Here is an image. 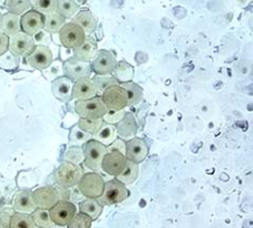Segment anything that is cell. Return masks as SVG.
<instances>
[{"mask_svg":"<svg viewBox=\"0 0 253 228\" xmlns=\"http://www.w3.org/2000/svg\"><path fill=\"white\" fill-rule=\"evenodd\" d=\"M83 175H84V170L80 165L64 161L56 169L54 178L58 186H62L64 188H73L78 185Z\"/></svg>","mask_w":253,"mask_h":228,"instance_id":"obj_1","label":"cell"},{"mask_svg":"<svg viewBox=\"0 0 253 228\" xmlns=\"http://www.w3.org/2000/svg\"><path fill=\"white\" fill-rule=\"evenodd\" d=\"M84 152V164L87 168L94 172L102 169V161L106 154V146L97 140L90 138L83 145Z\"/></svg>","mask_w":253,"mask_h":228,"instance_id":"obj_2","label":"cell"},{"mask_svg":"<svg viewBox=\"0 0 253 228\" xmlns=\"http://www.w3.org/2000/svg\"><path fill=\"white\" fill-rule=\"evenodd\" d=\"M129 196V191L126 185L116 178L105 183L103 194L98 197L97 200L103 206H111L115 204H120L124 201Z\"/></svg>","mask_w":253,"mask_h":228,"instance_id":"obj_3","label":"cell"},{"mask_svg":"<svg viewBox=\"0 0 253 228\" xmlns=\"http://www.w3.org/2000/svg\"><path fill=\"white\" fill-rule=\"evenodd\" d=\"M75 112L81 118L98 119V118H103L104 114L107 112V108L100 96H95L89 99L77 100L75 104Z\"/></svg>","mask_w":253,"mask_h":228,"instance_id":"obj_4","label":"cell"},{"mask_svg":"<svg viewBox=\"0 0 253 228\" xmlns=\"http://www.w3.org/2000/svg\"><path fill=\"white\" fill-rule=\"evenodd\" d=\"M77 186L81 194L85 196L86 198L97 199L103 194L104 187H105V181L96 172L87 173L83 175Z\"/></svg>","mask_w":253,"mask_h":228,"instance_id":"obj_5","label":"cell"},{"mask_svg":"<svg viewBox=\"0 0 253 228\" xmlns=\"http://www.w3.org/2000/svg\"><path fill=\"white\" fill-rule=\"evenodd\" d=\"M100 98L106 108L111 111H123L125 107H127V95L120 84L108 87L100 95Z\"/></svg>","mask_w":253,"mask_h":228,"instance_id":"obj_6","label":"cell"},{"mask_svg":"<svg viewBox=\"0 0 253 228\" xmlns=\"http://www.w3.org/2000/svg\"><path fill=\"white\" fill-rule=\"evenodd\" d=\"M77 213L76 206L72 201L60 199L57 204L49 209V216L54 225L59 227L67 226Z\"/></svg>","mask_w":253,"mask_h":228,"instance_id":"obj_7","label":"cell"},{"mask_svg":"<svg viewBox=\"0 0 253 228\" xmlns=\"http://www.w3.org/2000/svg\"><path fill=\"white\" fill-rule=\"evenodd\" d=\"M59 40L64 47L68 49H74L81 46L85 40L86 34L77 24L67 23L59 30Z\"/></svg>","mask_w":253,"mask_h":228,"instance_id":"obj_8","label":"cell"},{"mask_svg":"<svg viewBox=\"0 0 253 228\" xmlns=\"http://www.w3.org/2000/svg\"><path fill=\"white\" fill-rule=\"evenodd\" d=\"M116 65L117 60L115 55L110 50L102 49L96 51L91 59L90 67L91 72H94L95 75H110L114 72Z\"/></svg>","mask_w":253,"mask_h":228,"instance_id":"obj_9","label":"cell"},{"mask_svg":"<svg viewBox=\"0 0 253 228\" xmlns=\"http://www.w3.org/2000/svg\"><path fill=\"white\" fill-rule=\"evenodd\" d=\"M35 205L37 208L49 210L60 200L59 192L53 186H43L33 191Z\"/></svg>","mask_w":253,"mask_h":228,"instance_id":"obj_10","label":"cell"},{"mask_svg":"<svg viewBox=\"0 0 253 228\" xmlns=\"http://www.w3.org/2000/svg\"><path fill=\"white\" fill-rule=\"evenodd\" d=\"M36 46V41L33 36L24 32L17 33L9 39V49L12 55L17 57L27 56Z\"/></svg>","mask_w":253,"mask_h":228,"instance_id":"obj_11","label":"cell"},{"mask_svg":"<svg viewBox=\"0 0 253 228\" xmlns=\"http://www.w3.org/2000/svg\"><path fill=\"white\" fill-rule=\"evenodd\" d=\"M27 61L33 68L43 70L53 64V52L45 45H37L27 55Z\"/></svg>","mask_w":253,"mask_h":228,"instance_id":"obj_12","label":"cell"},{"mask_svg":"<svg viewBox=\"0 0 253 228\" xmlns=\"http://www.w3.org/2000/svg\"><path fill=\"white\" fill-rule=\"evenodd\" d=\"M148 147L143 139L132 137L125 142V157L128 161L139 164L146 158Z\"/></svg>","mask_w":253,"mask_h":228,"instance_id":"obj_13","label":"cell"},{"mask_svg":"<svg viewBox=\"0 0 253 228\" xmlns=\"http://www.w3.org/2000/svg\"><path fill=\"white\" fill-rule=\"evenodd\" d=\"M43 21H45V15L41 14L39 11L35 9L26 11L20 16L21 32L28 34L30 36H35L42 29Z\"/></svg>","mask_w":253,"mask_h":228,"instance_id":"obj_14","label":"cell"},{"mask_svg":"<svg viewBox=\"0 0 253 228\" xmlns=\"http://www.w3.org/2000/svg\"><path fill=\"white\" fill-rule=\"evenodd\" d=\"M63 72L65 76L73 81H75L81 77H89L91 74L90 63L78 60L72 57V58L65 60L63 65Z\"/></svg>","mask_w":253,"mask_h":228,"instance_id":"obj_15","label":"cell"},{"mask_svg":"<svg viewBox=\"0 0 253 228\" xmlns=\"http://www.w3.org/2000/svg\"><path fill=\"white\" fill-rule=\"evenodd\" d=\"M126 164H127V159L124 154L120 152H108L103 158L102 169L106 174L115 177L123 172Z\"/></svg>","mask_w":253,"mask_h":228,"instance_id":"obj_16","label":"cell"},{"mask_svg":"<svg viewBox=\"0 0 253 228\" xmlns=\"http://www.w3.org/2000/svg\"><path fill=\"white\" fill-rule=\"evenodd\" d=\"M74 81L66 76H60L51 82V93L63 103H67L73 98Z\"/></svg>","mask_w":253,"mask_h":228,"instance_id":"obj_17","label":"cell"},{"mask_svg":"<svg viewBox=\"0 0 253 228\" xmlns=\"http://www.w3.org/2000/svg\"><path fill=\"white\" fill-rule=\"evenodd\" d=\"M97 96L95 85L89 77H81L74 81L73 98L76 100H85Z\"/></svg>","mask_w":253,"mask_h":228,"instance_id":"obj_18","label":"cell"},{"mask_svg":"<svg viewBox=\"0 0 253 228\" xmlns=\"http://www.w3.org/2000/svg\"><path fill=\"white\" fill-rule=\"evenodd\" d=\"M36 208L33 191L20 190L15 195L14 203H12V209H14L15 213L32 214Z\"/></svg>","mask_w":253,"mask_h":228,"instance_id":"obj_19","label":"cell"},{"mask_svg":"<svg viewBox=\"0 0 253 228\" xmlns=\"http://www.w3.org/2000/svg\"><path fill=\"white\" fill-rule=\"evenodd\" d=\"M96 51H97V43H96V40L93 37H90L89 35H86L84 42L81 46L74 48L73 54L74 58L89 63L95 56Z\"/></svg>","mask_w":253,"mask_h":228,"instance_id":"obj_20","label":"cell"},{"mask_svg":"<svg viewBox=\"0 0 253 228\" xmlns=\"http://www.w3.org/2000/svg\"><path fill=\"white\" fill-rule=\"evenodd\" d=\"M117 136L123 139L134 137L137 133V124L135 117L130 113H125L124 117L115 125Z\"/></svg>","mask_w":253,"mask_h":228,"instance_id":"obj_21","label":"cell"},{"mask_svg":"<svg viewBox=\"0 0 253 228\" xmlns=\"http://www.w3.org/2000/svg\"><path fill=\"white\" fill-rule=\"evenodd\" d=\"M72 23L77 24L87 35L93 34L97 28V19L89 10L77 11L76 15L73 17Z\"/></svg>","mask_w":253,"mask_h":228,"instance_id":"obj_22","label":"cell"},{"mask_svg":"<svg viewBox=\"0 0 253 228\" xmlns=\"http://www.w3.org/2000/svg\"><path fill=\"white\" fill-rule=\"evenodd\" d=\"M0 30L9 37L21 32L20 16L12 14V12H7V14L2 15L1 19H0Z\"/></svg>","mask_w":253,"mask_h":228,"instance_id":"obj_23","label":"cell"},{"mask_svg":"<svg viewBox=\"0 0 253 228\" xmlns=\"http://www.w3.org/2000/svg\"><path fill=\"white\" fill-rule=\"evenodd\" d=\"M66 24V19L58 11H53L45 15L42 29L48 34H56Z\"/></svg>","mask_w":253,"mask_h":228,"instance_id":"obj_24","label":"cell"},{"mask_svg":"<svg viewBox=\"0 0 253 228\" xmlns=\"http://www.w3.org/2000/svg\"><path fill=\"white\" fill-rule=\"evenodd\" d=\"M91 136H93V137H91L93 139L97 140V142H99L103 145H105V146H108V145L112 144L117 138L116 127H115V125L104 122L97 133L91 135Z\"/></svg>","mask_w":253,"mask_h":228,"instance_id":"obj_25","label":"cell"},{"mask_svg":"<svg viewBox=\"0 0 253 228\" xmlns=\"http://www.w3.org/2000/svg\"><path fill=\"white\" fill-rule=\"evenodd\" d=\"M80 212L96 221L103 212V205L96 198H86L80 204Z\"/></svg>","mask_w":253,"mask_h":228,"instance_id":"obj_26","label":"cell"},{"mask_svg":"<svg viewBox=\"0 0 253 228\" xmlns=\"http://www.w3.org/2000/svg\"><path fill=\"white\" fill-rule=\"evenodd\" d=\"M126 91L127 95V106H135L143 98V89L137 84L133 81H126L120 84Z\"/></svg>","mask_w":253,"mask_h":228,"instance_id":"obj_27","label":"cell"},{"mask_svg":"<svg viewBox=\"0 0 253 228\" xmlns=\"http://www.w3.org/2000/svg\"><path fill=\"white\" fill-rule=\"evenodd\" d=\"M138 176V164L132 163V161L127 160V164H126V167L124 168L123 172L120 175L115 176L117 181L123 183L124 185H130L133 184Z\"/></svg>","mask_w":253,"mask_h":228,"instance_id":"obj_28","label":"cell"},{"mask_svg":"<svg viewBox=\"0 0 253 228\" xmlns=\"http://www.w3.org/2000/svg\"><path fill=\"white\" fill-rule=\"evenodd\" d=\"M113 73H114L115 78L119 80L120 84H122V82L132 81L134 76V68L129 64L126 63V61H121V63H117Z\"/></svg>","mask_w":253,"mask_h":228,"instance_id":"obj_29","label":"cell"},{"mask_svg":"<svg viewBox=\"0 0 253 228\" xmlns=\"http://www.w3.org/2000/svg\"><path fill=\"white\" fill-rule=\"evenodd\" d=\"M10 228H36L30 214L14 213L11 215Z\"/></svg>","mask_w":253,"mask_h":228,"instance_id":"obj_30","label":"cell"},{"mask_svg":"<svg viewBox=\"0 0 253 228\" xmlns=\"http://www.w3.org/2000/svg\"><path fill=\"white\" fill-rule=\"evenodd\" d=\"M30 215H32L33 221L36 227L51 228L54 225V223L51 222L50 216H49V210L42 209V208H36Z\"/></svg>","mask_w":253,"mask_h":228,"instance_id":"obj_31","label":"cell"},{"mask_svg":"<svg viewBox=\"0 0 253 228\" xmlns=\"http://www.w3.org/2000/svg\"><path fill=\"white\" fill-rule=\"evenodd\" d=\"M93 82L95 85L96 91H97V95L100 96L104 90L112 85L120 84L119 80L116 79L115 76H112V75H96L93 78Z\"/></svg>","mask_w":253,"mask_h":228,"instance_id":"obj_32","label":"cell"},{"mask_svg":"<svg viewBox=\"0 0 253 228\" xmlns=\"http://www.w3.org/2000/svg\"><path fill=\"white\" fill-rule=\"evenodd\" d=\"M78 3L75 0H58L57 10L60 15H62L65 19L73 18L78 11Z\"/></svg>","mask_w":253,"mask_h":228,"instance_id":"obj_33","label":"cell"},{"mask_svg":"<svg viewBox=\"0 0 253 228\" xmlns=\"http://www.w3.org/2000/svg\"><path fill=\"white\" fill-rule=\"evenodd\" d=\"M5 6L8 12H12V14L19 16L33 8L30 0H6Z\"/></svg>","mask_w":253,"mask_h":228,"instance_id":"obj_34","label":"cell"},{"mask_svg":"<svg viewBox=\"0 0 253 228\" xmlns=\"http://www.w3.org/2000/svg\"><path fill=\"white\" fill-rule=\"evenodd\" d=\"M104 124L103 118H98V119H87V118H81L78 120V128L82 129L85 133L89 135H94L97 133L100 127Z\"/></svg>","mask_w":253,"mask_h":228,"instance_id":"obj_35","label":"cell"},{"mask_svg":"<svg viewBox=\"0 0 253 228\" xmlns=\"http://www.w3.org/2000/svg\"><path fill=\"white\" fill-rule=\"evenodd\" d=\"M30 1H32V7L34 9L42 15L57 10L58 0H30Z\"/></svg>","mask_w":253,"mask_h":228,"instance_id":"obj_36","label":"cell"},{"mask_svg":"<svg viewBox=\"0 0 253 228\" xmlns=\"http://www.w3.org/2000/svg\"><path fill=\"white\" fill-rule=\"evenodd\" d=\"M64 160L69 163L80 165L82 161H84V152L81 146H72L69 147L64 155Z\"/></svg>","mask_w":253,"mask_h":228,"instance_id":"obj_37","label":"cell"},{"mask_svg":"<svg viewBox=\"0 0 253 228\" xmlns=\"http://www.w3.org/2000/svg\"><path fill=\"white\" fill-rule=\"evenodd\" d=\"M91 137L89 134L85 133V131L78 128V126H76L72 129V133L69 135V145L71 146H82Z\"/></svg>","mask_w":253,"mask_h":228,"instance_id":"obj_38","label":"cell"},{"mask_svg":"<svg viewBox=\"0 0 253 228\" xmlns=\"http://www.w3.org/2000/svg\"><path fill=\"white\" fill-rule=\"evenodd\" d=\"M91 223H93V219L89 216H87L86 214L83 213H76L75 216L67 225V228H90Z\"/></svg>","mask_w":253,"mask_h":228,"instance_id":"obj_39","label":"cell"},{"mask_svg":"<svg viewBox=\"0 0 253 228\" xmlns=\"http://www.w3.org/2000/svg\"><path fill=\"white\" fill-rule=\"evenodd\" d=\"M125 112L123 111H111V109H107V112L104 114L103 116V120L104 122H107V124H112V125H116L122 118L124 117Z\"/></svg>","mask_w":253,"mask_h":228,"instance_id":"obj_40","label":"cell"},{"mask_svg":"<svg viewBox=\"0 0 253 228\" xmlns=\"http://www.w3.org/2000/svg\"><path fill=\"white\" fill-rule=\"evenodd\" d=\"M120 152L125 155V142L122 138H116L114 142L106 146V152Z\"/></svg>","mask_w":253,"mask_h":228,"instance_id":"obj_41","label":"cell"},{"mask_svg":"<svg viewBox=\"0 0 253 228\" xmlns=\"http://www.w3.org/2000/svg\"><path fill=\"white\" fill-rule=\"evenodd\" d=\"M12 210H0V228H10L11 215L15 213Z\"/></svg>","mask_w":253,"mask_h":228,"instance_id":"obj_42","label":"cell"},{"mask_svg":"<svg viewBox=\"0 0 253 228\" xmlns=\"http://www.w3.org/2000/svg\"><path fill=\"white\" fill-rule=\"evenodd\" d=\"M8 49H9V36L0 30V56L6 54Z\"/></svg>","mask_w":253,"mask_h":228,"instance_id":"obj_43","label":"cell"},{"mask_svg":"<svg viewBox=\"0 0 253 228\" xmlns=\"http://www.w3.org/2000/svg\"><path fill=\"white\" fill-rule=\"evenodd\" d=\"M1 16H2V15H1V12H0V19H1Z\"/></svg>","mask_w":253,"mask_h":228,"instance_id":"obj_44","label":"cell"},{"mask_svg":"<svg viewBox=\"0 0 253 228\" xmlns=\"http://www.w3.org/2000/svg\"><path fill=\"white\" fill-rule=\"evenodd\" d=\"M37 228H41V227H37Z\"/></svg>","mask_w":253,"mask_h":228,"instance_id":"obj_45","label":"cell"}]
</instances>
